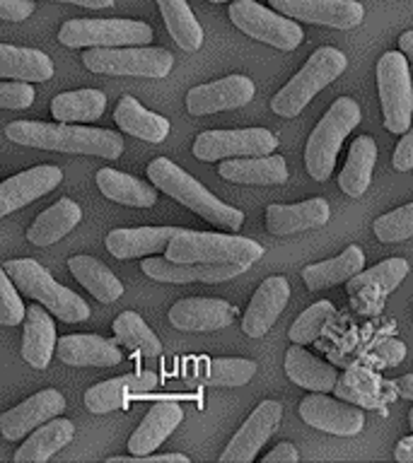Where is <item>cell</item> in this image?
I'll return each instance as SVG.
<instances>
[{
  "label": "cell",
  "instance_id": "obj_1",
  "mask_svg": "<svg viewBox=\"0 0 413 463\" xmlns=\"http://www.w3.org/2000/svg\"><path fill=\"white\" fill-rule=\"evenodd\" d=\"M5 136L17 145L39 150L68 152V155H97L104 159H119L123 152V137L107 128H85L72 123L14 121L5 126Z\"/></svg>",
  "mask_w": 413,
  "mask_h": 463
},
{
  "label": "cell",
  "instance_id": "obj_2",
  "mask_svg": "<svg viewBox=\"0 0 413 463\" xmlns=\"http://www.w3.org/2000/svg\"><path fill=\"white\" fill-rule=\"evenodd\" d=\"M148 179L155 186L167 194L174 201H179L181 205H187L188 210H194L196 215H201L206 222L216 224L220 230L237 232L245 222V213L237 208H232L227 203L210 194L208 188L198 184V181L187 174L181 166H177L169 157L152 159L148 165Z\"/></svg>",
  "mask_w": 413,
  "mask_h": 463
},
{
  "label": "cell",
  "instance_id": "obj_3",
  "mask_svg": "<svg viewBox=\"0 0 413 463\" xmlns=\"http://www.w3.org/2000/svg\"><path fill=\"white\" fill-rule=\"evenodd\" d=\"M177 263H246L252 266L264 256L259 241L237 234L179 230L165 251Z\"/></svg>",
  "mask_w": 413,
  "mask_h": 463
},
{
  "label": "cell",
  "instance_id": "obj_4",
  "mask_svg": "<svg viewBox=\"0 0 413 463\" xmlns=\"http://www.w3.org/2000/svg\"><path fill=\"white\" fill-rule=\"evenodd\" d=\"M3 270H7V275L13 278L14 285L24 292L27 297H32L34 302L43 304L46 309L58 317L65 324H80V321H87L90 318V307L78 292L58 285L51 273L43 266H39L34 259H14L5 260Z\"/></svg>",
  "mask_w": 413,
  "mask_h": 463
},
{
  "label": "cell",
  "instance_id": "obj_5",
  "mask_svg": "<svg viewBox=\"0 0 413 463\" xmlns=\"http://www.w3.org/2000/svg\"><path fill=\"white\" fill-rule=\"evenodd\" d=\"M360 123V107L351 97H339L329 111L322 116L317 128L312 130L304 147V166L314 181H326L331 176L336 155L346 136Z\"/></svg>",
  "mask_w": 413,
  "mask_h": 463
},
{
  "label": "cell",
  "instance_id": "obj_6",
  "mask_svg": "<svg viewBox=\"0 0 413 463\" xmlns=\"http://www.w3.org/2000/svg\"><path fill=\"white\" fill-rule=\"evenodd\" d=\"M348 68V58L333 46H322L310 56L304 68L271 99V111L283 118H293L303 111L314 94L341 78Z\"/></svg>",
  "mask_w": 413,
  "mask_h": 463
},
{
  "label": "cell",
  "instance_id": "obj_7",
  "mask_svg": "<svg viewBox=\"0 0 413 463\" xmlns=\"http://www.w3.org/2000/svg\"><path fill=\"white\" fill-rule=\"evenodd\" d=\"M82 65L97 75L159 80L172 72L174 56L167 49H152V46H114V49L92 46L82 56Z\"/></svg>",
  "mask_w": 413,
  "mask_h": 463
},
{
  "label": "cell",
  "instance_id": "obj_8",
  "mask_svg": "<svg viewBox=\"0 0 413 463\" xmlns=\"http://www.w3.org/2000/svg\"><path fill=\"white\" fill-rule=\"evenodd\" d=\"M377 92L382 101L384 126L404 136L413 123V85L408 56L404 51H387L377 63Z\"/></svg>",
  "mask_w": 413,
  "mask_h": 463
},
{
  "label": "cell",
  "instance_id": "obj_9",
  "mask_svg": "<svg viewBox=\"0 0 413 463\" xmlns=\"http://www.w3.org/2000/svg\"><path fill=\"white\" fill-rule=\"evenodd\" d=\"M152 27L140 20H68L58 29V42L68 49L82 46H148L152 42Z\"/></svg>",
  "mask_w": 413,
  "mask_h": 463
},
{
  "label": "cell",
  "instance_id": "obj_10",
  "mask_svg": "<svg viewBox=\"0 0 413 463\" xmlns=\"http://www.w3.org/2000/svg\"><path fill=\"white\" fill-rule=\"evenodd\" d=\"M232 24L256 42L271 43L281 51H293L303 43V27L293 17L268 10L254 0H235L227 10Z\"/></svg>",
  "mask_w": 413,
  "mask_h": 463
},
{
  "label": "cell",
  "instance_id": "obj_11",
  "mask_svg": "<svg viewBox=\"0 0 413 463\" xmlns=\"http://www.w3.org/2000/svg\"><path fill=\"white\" fill-rule=\"evenodd\" d=\"M278 147V137L266 128L206 130L194 140V157L216 162L225 157H261Z\"/></svg>",
  "mask_w": 413,
  "mask_h": 463
},
{
  "label": "cell",
  "instance_id": "obj_12",
  "mask_svg": "<svg viewBox=\"0 0 413 463\" xmlns=\"http://www.w3.org/2000/svg\"><path fill=\"white\" fill-rule=\"evenodd\" d=\"M274 10L293 20L324 24L333 29H353L365 20V7L358 0H268Z\"/></svg>",
  "mask_w": 413,
  "mask_h": 463
},
{
  "label": "cell",
  "instance_id": "obj_13",
  "mask_svg": "<svg viewBox=\"0 0 413 463\" xmlns=\"http://www.w3.org/2000/svg\"><path fill=\"white\" fill-rule=\"evenodd\" d=\"M256 87L246 75H227L216 82H206L187 94V109L191 116H210L217 111L246 107L254 99Z\"/></svg>",
  "mask_w": 413,
  "mask_h": 463
},
{
  "label": "cell",
  "instance_id": "obj_14",
  "mask_svg": "<svg viewBox=\"0 0 413 463\" xmlns=\"http://www.w3.org/2000/svg\"><path fill=\"white\" fill-rule=\"evenodd\" d=\"M283 418V405L278 401H264L256 411L246 418V422L239 427V432L232 437L220 461L223 463H249L256 458L259 449L268 441V437L275 432V427Z\"/></svg>",
  "mask_w": 413,
  "mask_h": 463
},
{
  "label": "cell",
  "instance_id": "obj_15",
  "mask_svg": "<svg viewBox=\"0 0 413 463\" xmlns=\"http://www.w3.org/2000/svg\"><path fill=\"white\" fill-rule=\"evenodd\" d=\"M300 418L319 432L336 434V437H353L365 425L360 408L333 401L322 391H314L300 403Z\"/></svg>",
  "mask_w": 413,
  "mask_h": 463
},
{
  "label": "cell",
  "instance_id": "obj_16",
  "mask_svg": "<svg viewBox=\"0 0 413 463\" xmlns=\"http://www.w3.org/2000/svg\"><path fill=\"white\" fill-rule=\"evenodd\" d=\"M65 411V398L61 391L43 389L27 398L24 403L14 405L13 411L0 415V432L5 439H22L29 432H34L36 427L58 418Z\"/></svg>",
  "mask_w": 413,
  "mask_h": 463
},
{
  "label": "cell",
  "instance_id": "obj_17",
  "mask_svg": "<svg viewBox=\"0 0 413 463\" xmlns=\"http://www.w3.org/2000/svg\"><path fill=\"white\" fill-rule=\"evenodd\" d=\"M158 383L159 376L152 369H140L136 374H123L109 379V382L94 383L85 391L87 411L94 412V415H104V412H111L116 408H126L129 401L150 393Z\"/></svg>",
  "mask_w": 413,
  "mask_h": 463
},
{
  "label": "cell",
  "instance_id": "obj_18",
  "mask_svg": "<svg viewBox=\"0 0 413 463\" xmlns=\"http://www.w3.org/2000/svg\"><path fill=\"white\" fill-rule=\"evenodd\" d=\"M246 263H177L172 259H143V273L158 282H225L246 270Z\"/></svg>",
  "mask_w": 413,
  "mask_h": 463
},
{
  "label": "cell",
  "instance_id": "obj_19",
  "mask_svg": "<svg viewBox=\"0 0 413 463\" xmlns=\"http://www.w3.org/2000/svg\"><path fill=\"white\" fill-rule=\"evenodd\" d=\"M61 181H63V172L51 165L14 174L0 184V215H10L36 198L51 194Z\"/></svg>",
  "mask_w": 413,
  "mask_h": 463
},
{
  "label": "cell",
  "instance_id": "obj_20",
  "mask_svg": "<svg viewBox=\"0 0 413 463\" xmlns=\"http://www.w3.org/2000/svg\"><path fill=\"white\" fill-rule=\"evenodd\" d=\"M290 302V285L283 275H274L259 285L254 292L252 302L246 307L245 317H242V331L252 338H261L271 331V326L278 321L283 309Z\"/></svg>",
  "mask_w": 413,
  "mask_h": 463
},
{
  "label": "cell",
  "instance_id": "obj_21",
  "mask_svg": "<svg viewBox=\"0 0 413 463\" xmlns=\"http://www.w3.org/2000/svg\"><path fill=\"white\" fill-rule=\"evenodd\" d=\"M235 321V307L225 299L187 297L174 302L169 309V324L177 331H220Z\"/></svg>",
  "mask_w": 413,
  "mask_h": 463
},
{
  "label": "cell",
  "instance_id": "obj_22",
  "mask_svg": "<svg viewBox=\"0 0 413 463\" xmlns=\"http://www.w3.org/2000/svg\"><path fill=\"white\" fill-rule=\"evenodd\" d=\"M329 217H331V210L324 198H310V201L295 203V205L271 203L266 208V230L275 237H285V234H295V232L324 227Z\"/></svg>",
  "mask_w": 413,
  "mask_h": 463
},
{
  "label": "cell",
  "instance_id": "obj_23",
  "mask_svg": "<svg viewBox=\"0 0 413 463\" xmlns=\"http://www.w3.org/2000/svg\"><path fill=\"white\" fill-rule=\"evenodd\" d=\"M179 230L174 227H129V230H111L104 239L107 251L114 259H145L150 253L167 251V246Z\"/></svg>",
  "mask_w": 413,
  "mask_h": 463
},
{
  "label": "cell",
  "instance_id": "obj_24",
  "mask_svg": "<svg viewBox=\"0 0 413 463\" xmlns=\"http://www.w3.org/2000/svg\"><path fill=\"white\" fill-rule=\"evenodd\" d=\"M116 343L101 335H63L58 338L56 353L71 367H116L123 360Z\"/></svg>",
  "mask_w": 413,
  "mask_h": 463
},
{
  "label": "cell",
  "instance_id": "obj_25",
  "mask_svg": "<svg viewBox=\"0 0 413 463\" xmlns=\"http://www.w3.org/2000/svg\"><path fill=\"white\" fill-rule=\"evenodd\" d=\"M56 326L46 307L43 304L39 307V302L27 307L24 333H22V360L34 369H46L56 353Z\"/></svg>",
  "mask_w": 413,
  "mask_h": 463
},
{
  "label": "cell",
  "instance_id": "obj_26",
  "mask_svg": "<svg viewBox=\"0 0 413 463\" xmlns=\"http://www.w3.org/2000/svg\"><path fill=\"white\" fill-rule=\"evenodd\" d=\"M184 420V411L181 405L162 401L155 403L143 418V422L136 427V432L130 434L129 449L133 456H148L169 437V434L181 425Z\"/></svg>",
  "mask_w": 413,
  "mask_h": 463
},
{
  "label": "cell",
  "instance_id": "obj_27",
  "mask_svg": "<svg viewBox=\"0 0 413 463\" xmlns=\"http://www.w3.org/2000/svg\"><path fill=\"white\" fill-rule=\"evenodd\" d=\"M220 176L232 184L249 186H275L288 181V165L281 155H261V157H235L220 165Z\"/></svg>",
  "mask_w": 413,
  "mask_h": 463
},
{
  "label": "cell",
  "instance_id": "obj_28",
  "mask_svg": "<svg viewBox=\"0 0 413 463\" xmlns=\"http://www.w3.org/2000/svg\"><path fill=\"white\" fill-rule=\"evenodd\" d=\"M285 374L300 389L322 391V393H329L339 383V372H336V367H331L329 362H322L319 357L310 354L304 347L297 345V343L295 347H288V353H285Z\"/></svg>",
  "mask_w": 413,
  "mask_h": 463
},
{
  "label": "cell",
  "instance_id": "obj_29",
  "mask_svg": "<svg viewBox=\"0 0 413 463\" xmlns=\"http://www.w3.org/2000/svg\"><path fill=\"white\" fill-rule=\"evenodd\" d=\"M75 437V425L65 418H53L29 434L27 441L14 451V463H43L58 454Z\"/></svg>",
  "mask_w": 413,
  "mask_h": 463
},
{
  "label": "cell",
  "instance_id": "obj_30",
  "mask_svg": "<svg viewBox=\"0 0 413 463\" xmlns=\"http://www.w3.org/2000/svg\"><path fill=\"white\" fill-rule=\"evenodd\" d=\"M256 374V364L242 357H201L191 364L187 379L203 386H245Z\"/></svg>",
  "mask_w": 413,
  "mask_h": 463
},
{
  "label": "cell",
  "instance_id": "obj_31",
  "mask_svg": "<svg viewBox=\"0 0 413 463\" xmlns=\"http://www.w3.org/2000/svg\"><path fill=\"white\" fill-rule=\"evenodd\" d=\"M116 126L126 133V136L140 137L148 143H162L169 136V121L165 116L148 111V109L136 99V97H121L114 109Z\"/></svg>",
  "mask_w": 413,
  "mask_h": 463
},
{
  "label": "cell",
  "instance_id": "obj_32",
  "mask_svg": "<svg viewBox=\"0 0 413 463\" xmlns=\"http://www.w3.org/2000/svg\"><path fill=\"white\" fill-rule=\"evenodd\" d=\"M0 78L46 82V80L53 78V61L36 49L0 43Z\"/></svg>",
  "mask_w": 413,
  "mask_h": 463
},
{
  "label": "cell",
  "instance_id": "obj_33",
  "mask_svg": "<svg viewBox=\"0 0 413 463\" xmlns=\"http://www.w3.org/2000/svg\"><path fill=\"white\" fill-rule=\"evenodd\" d=\"M97 188L101 191L104 198L130 208H152L158 203V191L155 184H145V181L130 176V174L116 172V169H100L97 172Z\"/></svg>",
  "mask_w": 413,
  "mask_h": 463
},
{
  "label": "cell",
  "instance_id": "obj_34",
  "mask_svg": "<svg viewBox=\"0 0 413 463\" xmlns=\"http://www.w3.org/2000/svg\"><path fill=\"white\" fill-rule=\"evenodd\" d=\"M80 220H82V210L78 203L71 198H61L32 222V227L27 230V239L34 246L56 244L58 239H63L68 232L78 227Z\"/></svg>",
  "mask_w": 413,
  "mask_h": 463
},
{
  "label": "cell",
  "instance_id": "obj_35",
  "mask_svg": "<svg viewBox=\"0 0 413 463\" xmlns=\"http://www.w3.org/2000/svg\"><path fill=\"white\" fill-rule=\"evenodd\" d=\"M362 270H365V253H362L360 246L351 244L339 256L304 268L303 280L310 289H326L339 285V282H348Z\"/></svg>",
  "mask_w": 413,
  "mask_h": 463
},
{
  "label": "cell",
  "instance_id": "obj_36",
  "mask_svg": "<svg viewBox=\"0 0 413 463\" xmlns=\"http://www.w3.org/2000/svg\"><path fill=\"white\" fill-rule=\"evenodd\" d=\"M377 162V145L370 136L355 137L343 172L339 174L341 191L351 198H360L368 191L370 181H372V169Z\"/></svg>",
  "mask_w": 413,
  "mask_h": 463
},
{
  "label": "cell",
  "instance_id": "obj_37",
  "mask_svg": "<svg viewBox=\"0 0 413 463\" xmlns=\"http://www.w3.org/2000/svg\"><path fill=\"white\" fill-rule=\"evenodd\" d=\"M68 268H71V273L75 275V280H78L90 295L97 297L101 304L116 302V299L123 295L121 280H119L101 260L92 259V256H72V259H68Z\"/></svg>",
  "mask_w": 413,
  "mask_h": 463
},
{
  "label": "cell",
  "instance_id": "obj_38",
  "mask_svg": "<svg viewBox=\"0 0 413 463\" xmlns=\"http://www.w3.org/2000/svg\"><path fill=\"white\" fill-rule=\"evenodd\" d=\"M107 109V97L100 90H78V92L56 94L51 99V116L61 123L97 121Z\"/></svg>",
  "mask_w": 413,
  "mask_h": 463
},
{
  "label": "cell",
  "instance_id": "obj_39",
  "mask_svg": "<svg viewBox=\"0 0 413 463\" xmlns=\"http://www.w3.org/2000/svg\"><path fill=\"white\" fill-rule=\"evenodd\" d=\"M158 5L162 17H165L167 32L177 42V46L184 51L201 49L203 29L187 0H158Z\"/></svg>",
  "mask_w": 413,
  "mask_h": 463
},
{
  "label": "cell",
  "instance_id": "obj_40",
  "mask_svg": "<svg viewBox=\"0 0 413 463\" xmlns=\"http://www.w3.org/2000/svg\"><path fill=\"white\" fill-rule=\"evenodd\" d=\"M114 335L119 340V345L129 347L133 353L143 354L148 360L152 357H159L162 354V343L155 335L150 326L145 324L143 317L136 314V311H123L114 318Z\"/></svg>",
  "mask_w": 413,
  "mask_h": 463
},
{
  "label": "cell",
  "instance_id": "obj_41",
  "mask_svg": "<svg viewBox=\"0 0 413 463\" xmlns=\"http://www.w3.org/2000/svg\"><path fill=\"white\" fill-rule=\"evenodd\" d=\"M408 260L404 259H387L382 263H377V266L368 268V270H362L355 278L348 280V289L351 292H360V289H377L379 295H389L394 289L406 280V275H408Z\"/></svg>",
  "mask_w": 413,
  "mask_h": 463
},
{
  "label": "cell",
  "instance_id": "obj_42",
  "mask_svg": "<svg viewBox=\"0 0 413 463\" xmlns=\"http://www.w3.org/2000/svg\"><path fill=\"white\" fill-rule=\"evenodd\" d=\"M333 304L331 302H317L312 304L310 309H304L300 317L295 318V324L290 326V340L297 345H307L322 335V331L329 324V318L333 317Z\"/></svg>",
  "mask_w": 413,
  "mask_h": 463
},
{
  "label": "cell",
  "instance_id": "obj_43",
  "mask_svg": "<svg viewBox=\"0 0 413 463\" xmlns=\"http://www.w3.org/2000/svg\"><path fill=\"white\" fill-rule=\"evenodd\" d=\"M375 237L384 244H397V241H404V239L413 237V203L404 205V208H397L387 213V215L377 217L375 224Z\"/></svg>",
  "mask_w": 413,
  "mask_h": 463
},
{
  "label": "cell",
  "instance_id": "obj_44",
  "mask_svg": "<svg viewBox=\"0 0 413 463\" xmlns=\"http://www.w3.org/2000/svg\"><path fill=\"white\" fill-rule=\"evenodd\" d=\"M22 318H27V307L20 299V288L7 275V270L0 273V324L20 326Z\"/></svg>",
  "mask_w": 413,
  "mask_h": 463
},
{
  "label": "cell",
  "instance_id": "obj_45",
  "mask_svg": "<svg viewBox=\"0 0 413 463\" xmlns=\"http://www.w3.org/2000/svg\"><path fill=\"white\" fill-rule=\"evenodd\" d=\"M34 87L24 80H3L0 85V107L3 109H27L34 101Z\"/></svg>",
  "mask_w": 413,
  "mask_h": 463
},
{
  "label": "cell",
  "instance_id": "obj_46",
  "mask_svg": "<svg viewBox=\"0 0 413 463\" xmlns=\"http://www.w3.org/2000/svg\"><path fill=\"white\" fill-rule=\"evenodd\" d=\"M34 0H0V17L7 22H22L34 13Z\"/></svg>",
  "mask_w": 413,
  "mask_h": 463
},
{
  "label": "cell",
  "instance_id": "obj_47",
  "mask_svg": "<svg viewBox=\"0 0 413 463\" xmlns=\"http://www.w3.org/2000/svg\"><path fill=\"white\" fill-rule=\"evenodd\" d=\"M394 169L397 172H408V169H413V126L406 130L397 147H394Z\"/></svg>",
  "mask_w": 413,
  "mask_h": 463
},
{
  "label": "cell",
  "instance_id": "obj_48",
  "mask_svg": "<svg viewBox=\"0 0 413 463\" xmlns=\"http://www.w3.org/2000/svg\"><path fill=\"white\" fill-rule=\"evenodd\" d=\"M109 463H155V461H179V463H188L187 454H148V456H109Z\"/></svg>",
  "mask_w": 413,
  "mask_h": 463
},
{
  "label": "cell",
  "instance_id": "obj_49",
  "mask_svg": "<svg viewBox=\"0 0 413 463\" xmlns=\"http://www.w3.org/2000/svg\"><path fill=\"white\" fill-rule=\"evenodd\" d=\"M297 463L300 461V454H297V449L290 444V441H283L278 447L271 451V454L264 456V463Z\"/></svg>",
  "mask_w": 413,
  "mask_h": 463
},
{
  "label": "cell",
  "instance_id": "obj_50",
  "mask_svg": "<svg viewBox=\"0 0 413 463\" xmlns=\"http://www.w3.org/2000/svg\"><path fill=\"white\" fill-rule=\"evenodd\" d=\"M391 343H394V340H387V343H382V345L377 347L375 353H372V360L379 362L382 367H389V364H397V362L401 360V357H404V353H394V354H391V350H389Z\"/></svg>",
  "mask_w": 413,
  "mask_h": 463
},
{
  "label": "cell",
  "instance_id": "obj_51",
  "mask_svg": "<svg viewBox=\"0 0 413 463\" xmlns=\"http://www.w3.org/2000/svg\"><path fill=\"white\" fill-rule=\"evenodd\" d=\"M394 458L399 463H413V437H404L394 449Z\"/></svg>",
  "mask_w": 413,
  "mask_h": 463
},
{
  "label": "cell",
  "instance_id": "obj_52",
  "mask_svg": "<svg viewBox=\"0 0 413 463\" xmlns=\"http://www.w3.org/2000/svg\"><path fill=\"white\" fill-rule=\"evenodd\" d=\"M397 391L401 396H406L408 401H413V374H406V376H399L397 382H394Z\"/></svg>",
  "mask_w": 413,
  "mask_h": 463
},
{
  "label": "cell",
  "instance_id": "obj_53",
  "mask_svg": "<svg viewBox=\"0 0 413 463\" xmlns=\"http://www.w3.org/2000/svg\"><path fill=\"white\" fill-rule=\"evenodd\" d=\"M58 3H72V5L90 7V10H100V7L114 5V0H58Z\"/></svg>",
  "mask_w": 413,
  "mask_h": 463
},
{
  "label": "cell",
  "instance_id": "obj_54",
  "mask_svg": "<svg viewBox=\"0 0 413 463\" xmlns=\"http://www.w3.org/2000/svg\"><path fill=\"white\" fill-rule=\"evenodd\" d=\"M399 51H404L408 61H413V29L399 36Z\"/></svg>",
  "mask_w": 413,
  "mask_h": 463
},
{
  "label": "cell",
  "instance_id": "obj_55",
  "mask_svg": "<svg viewBox=\"0 0 413 463\" xmlns=\"http://www.w3.org/2000/svg\"><path fill=\"white\" fill-rule=\"evenodd\" d=\"M408 422H411V430H413V411L408 412Z\"/></svg>",
  "mask_w": 413,
  "mask_h": 463
},
{
  "label": "cell",
  "instance_id": "obj_56",
  "mask_svg": "<svg viewBox=\"0 0 413 463\" xmlns=\"http://www.w3.org/2000/svg\"><path fill=\"white\" fill-rule=\"evenodd\" d=\"M210 3H227V0H210Z\"/></svg>",
  "mask_w": 413,
  "mask_h": 463
}]
</instances>
